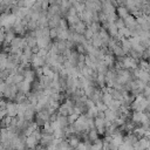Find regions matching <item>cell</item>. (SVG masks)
<instances>
[{
	"label": "cell",
	"mask_w": 150,
	"mask_h": 150,
	"mask_svg": "<svg viewBox=\"0 0 150 150\" xmlns=\"http://www.w3.org/2000/svg\"><path fill=\"white\" fill-rule=\"evenodd\" d=\"M74 129H75V132L76 135H80V134H88V131L90 130L89 129V125H88V118L86 117L84 114L80 115L79 118L76 120V122L73 124Z\"/></svg>",
	"instance_id": "obj_1"
},
{
	"label": "cell",
	"mask_w": 150,
	"mask_h": 150,
	"mask_svg": "<svg viewBox=\"0 0 150 150\" xmlns=\"http://www.w3.org/2000/svg\"><path fill=\"white\" fill-rule=\"evenodd\" d=\"M46 64V59L42 57L41 55L39 54H32V57H30V66L33 69H36V68H41Z\"/></svg>",
	"instance_id": "obj_2"
},
{
	"label": "cell",
	"mask_w": 150,
	"mask_h": 150,
	"mask_svg": "<svg viewBox=\"0 0 150 150\" xmlns=\"http://www.w3.org/2000/svg\"><path fill=\"white\" fill-rule=\"evenodd\" d=\"M122 63H123L124 69H128V70H130V71L134 70V69H136V68H138V63H137L131 56H129V55L123 56Z\"/></svg>",
	"instance_id": "obj_3"
},
{
	"label": "cell",
	"mask_w": 150,
	"mask_h": 150,
	"mask_svg": "<svg viewBox=\"0 0 150 150\" xmlns=\"http://www.w3.org/2000/svg\"><path fill=\"white\" fill-rule=\"evenodd\" d=\"M16 87H18V90L21 91V93H23L25 95H28L32 91V83L28 82V81H26V80H23L19 84H16Z\"/></svg>",
	"instance_id": "obj_4"
},
{
	"label": "cell",
	"mask_w": 150,
	"mask_h": 150,
	"mask_svg": "<svg viewBox=\"0 0 150 150\" xmlns=\"http://www.w3.org/2000/svg\"><path fill=\"white\" fill-rule=\"evenodd\" d=\"M16 103L15 102H12V101H8L7 102V105H6V110H7V116L9 117H16L18 114H16Z\"/></svg>",
	"instance_id": "obj_5"
},
{
	"label": "cell",
	"mask_w": 150,
	"mask_h": 150,
	"mask_svg": "<svg viewBox=\"0 0 150 150\" xmlns=\"http://www.w3.org/2000/svg\"><path fill=\"white\" fill-rule=\"evenodd\" d=\"M123 21H124L125 27H127V28H129L130 30H131V29H135V28H136V26H137L136 18H135V16H132L131 14H129V15H128Z\"/></svg>",
	"instance_id": "obj_6"
},
{
	"label": "cell",
	"mask_w": 150,
	"mask_h": 150,
	"mask_svg": "<svg viewBox=\"0 0 150 150\" xmlns=\"http://www.w3.org/2000/svg\"><path fill=\"white\" fill-rule=\"evenodd\" d=\"M61 19H62V16L60 15V13L53 15V16L48 20V27H49V28H57Z\"/></svg>",
	"instance_id": "obj_7"
},
{
	"label": "cell",
	"mask_w": 150,
	"mask_h": 150,
	"mask_svg": "<svg viewBox=\"0 0 150 150\" xmlns=\"http://www.w3.org/2000/svg\"><path fill=\"white\" fill-rule=\"evenodd\" d=\"M23 79L30 83H33L35 80H36V76H35V73L34 70L29 67V68H26L25 69V73H23Z\"/></svg>",
	"instance_id": "obj_8"
},
{
	"label": "cell",
	"mask_w": 150,
	"mask_h": 150,
	"mask_svg": "<svg viewBox=\"0 0 150 150\" xmlns=\"http://www.w3.org/2000/svg\"><path fill=\"white\" fill-rule=\"evenodd\" d=\"M107 32H108V34H109V36H110L111 39H116V38H117V35H118V29H117L115 22H110V23L108 22Z\"/></svg>",
	"instance_id": "obj_9"
},
{
	"label": "cell",
	"mask_w": 150,
	"mask_h": 150,
	"mask_svg": "<svg viewBox=\"0 0 150 150\" xmlns=\"http://www.w3.org/2000/svg\"><path fill=\"white\" fill-rule=\"evenodd\" d=\"M120 45H121V48H122V50H123V54H124L125 56L129 55V53H130V50H131V46H130L129 40L125 39V38H123V39H121Z\"/></svg>",
	"instance_id": "obj_10"
},
{
	"label": "cell",
	"mask_w": 150,
	"mask_h": 150,
	"mask_svg": "<svg viewBox=\"0 0 150 150\" xmlns=\"http://www.w3.org/2000/svg\"><path fill=\"white\" fill-rule=\"evenodd\" d=\"M118 115H120L118 111H112V110H110V109H107V110L104 111V120L112 123V122L118 117Z\"/></svg>",
	"instance_id": "obj_11"
},
{
	"label": "cell",
	"mask_w": 150,
	"mask_h": 150,
	"mask_svg": "<svg viewBox=\"0 0 150 150\" xmlns=\"http://www.w3.org/2000/svg\"><path fill=\"white\" fill-rule=\"evenodd\" d=\"M74 32L76 33V34H79V35H84V32H86V29H87V26H86V23L83 22V21H79L74 27Z\"/></svg>",
	"instance_id": "obj_12"
},
{
	"label": "cell",
	"mask_w": 150,
	"mask_h": 150,
	"mask_svg": "<svg viewBox=\"0 0 150 150\" xmlns=\"http://www.w3.org/2000/svg\"><path fill=\"white\" fill-rule=\"evenodd\" d=\"M116 14H117V18H120V19H122V20H124L130 13H129V11L124 7V6H120V7H117L116 8Z\"/></svg>",
	"instance_id": "obj_13"
},
{
	"label": "cell",
	"mask_w": 150,
	"mask_h": 150,
	"mask_svg": "<svg viewBox=\"0 0 150 150\" xmlns=\"http://www.w3.org/2000/svg\"><path fill=\"white\" fill-rule=\"evenodd\" d=\"M90 43H91V46H93L94 48H96V49H100V48L103 46V42H102L101 38L98 36V34H95V35L93 36V39L90 40Z\"/></svg>",
	"instance_id": "obj_14"
},
{
	"label": "cell",
	"mask_w": 150,
	"mask_h": 150,
	"mask_svg": "<svg viewBox=\"0 0 150 150\" xmlns=\"http://www.w3.org/2000/svg\"><path fill=\"white\" fill-rule=\"evenodd\" d=\"M87 137H88V141H89L90 143H94L96 139L100 138V136H98L96 129H90V130L88 131V134H87Z\"/></svg>",
	"instance_id": "obj_15"
},
{
	"label": "cell",
	"mask_w": 150,
	"mask_h": 150,
	"mask_svg": "<svg viewBox=\"0 0 150 150\" xmlns=\"http://www.w3.org/2000/svg\"><path fill=\"white\" fill-rule=\"evenodd\" d=\"M67 141H68L69 146H70V148H73V149H75V148L80 144V142H81V141H80V138H79L76 135H71Z\"/></svg>",
	"instance_id": "obj_16"
},
{
	"label": "cell",
	"mask_w": 150,
	"mask_h": 150,
	"mask_svg": "<svg viewBox=\"0 0 150 150\" xmlns=\"http://www.w3.org/2000/svg\"><path fill=\"white\" fill-rule=\"evenodd\" d=\"M96 83L98 84V88L102 89L105 87V74H101V73H97V76H96Z\"/></svg>",
	"instance_id": "obj_17"
},
{
	"label": "cell",
	"mask_w": 150,
	"mask_h": 150,
	"mask_svg": "<svg viewBox=\"0 0 150 150\" xmlns=\"http://www.w3.org/2000/svg\"><path fill=\"white\" fill-rule=\"evenodd\" d=\"M138 80H141L143 83L148 84L149 81H150V75H149V73L141 69V70H139V75H138Z\"/></svg>",
	"instance_id": "obj_18"
},
{
	"label": "cell",
	"mask_w": 150,
	"mask_h": 150,
	"mask_svg": "<svg viewBox=\"0 0 150 150\" xmlns=\"http://www.w3.org/2000/svg\"><path fill=\"white\" fill-rule=\"evenodd\" d=\"M57 122H59L61 129H64V128H67V127L69 125V124H68V120H67V117H64V116L57 115Z\"/></svg>",
	"instance_id": "obj_19"
},
{
	"label": "cell",
	"mask_w": 150,
	"mask_h": 150,
	"mask_svg": "<svg viewBox=\"0 0 150 150\" xmlns=\"http://www.w3.org/2000/svg\"><path fill=\"white\" fill-rule=\"evenodd\" d=\"M107 107H108V104L112 101V96H111V94H109V93H102V100H101Z\"/></svg>",
	"instance_id": "obj_20"
},
{
	"label": "cell",
	"mask_w": 150,
	"mask_h": 150,
	"mask_svg": "<svg viewBox=\"0 0 150 150\" xmlns=\"http://www.w3.org/2000/svg\"><path fill=\"white\" fill-rule=\"evenodd\" d=\"M138 143L141 144V146H142L144 150H146V149L150 148V142H149V138H148V137H142V138H139V139H138Z\"/></svg>",
	"instance_id": "obj_21"
},
{
	"label": "cell",
	"mask_w": 150,
	"mask_h": 150,
	"mask_svg": "<svg viewBox=\"0 0 150 150\" xmlns=\"http://www.w3.org/2000/svg\"><path fill=\"white\" fill-rule=\"evenodd\" d=\"M56 112H57V115H60V116H64V117L68 116V110H67V108H66V105H64L63 103L60 104V107H59V109H57Z\"/></svg>",
	"instance_id": "obj_22"
},
{
	"label": "cell",
	"mask_w": 150,
	"mask_h": 150,
	"mask_svg": "<svg viewBox=\"0 0 150 150\" xmlns=\"http://www.w3.org/2000/svg\"><path fill=\"white\" fill-rule=\"evenodd\" d=\"M59 28H60V29H62V30H68V29H69V26H68V22H67L66 18H62V19L60 20Z\"/></svg>",
	"instance_id": "obj_23"
},
{
	"label": "cell",
	"mask_w": 150,
	"mask_h": 150,
	"mask_svg": "<svg viewBox=\"0 0 150 150\" xmlns=\"http://www.w3.org/2000/svg\"><path fill=\"white\" fill-rule=\"evenodd\" d=\"M55 42H56V45H57V49H59V53L60 54H63V52L66 50V41H56L55 40Z\"/></svg>",
	"instance_id": "obj_24"
},
{
	"label": "cell",
	"mask_w": 150,
	"mask_h": 150,
	"mask_svg": "<svg viewBox=\"0 0 150 150\" xmlns=\"http://www.w3.org/2000/svg\"><path fill=\"white\" fill-rule=\"evenodd\" d=\"M26 39H27V46H29L30 48H33V47L36 46V39L35 38H32V36H29V35L26 34Z\"/></svg>",
	"instance_id": "obj_25"
},
{
	"label": "cell",
	"mask_w": 150,
	"mask_h": 150,
	"mask_svg": "<svg viewBox=\"0 0 150 150\" xmlns=\"http://www.w3.org/2000/svg\"><path fill=\"white\" fill-rule=\"evenodd\" d=\"M32 136L35 138V141L38 142V143H40V141H41V137H42V132H41V129L40 128H38L33 134H32Z\"/></svg>",
	"instance_id": "obj_26"
},
{
	"label": "cell",
	"mask_w": 150,
	"mask_h": 150,
	"mask_svg": "<svg viewBox=\"0 0 150 150\" xmlns=\"http://www.w3.org/2000/svg\"><path fill=\"white\" fill-rule=\"evenodd\" d=\"M25 79H23V75H20V74H15L14 76H13V84H19V83H21L22 81H23Z\"/></svg>",
	"instance_id": "obj_27"
},
{
	"label": "cell",
	"mask_w": 150,
	"mask_h": 150,
	"mask_svg": "<svg viewBox=\"0 0 150 150\" xmlns=\"http://www.w3.org/2000/svg\"><path fill=\"white\" fill-rule=\"evenodd\" d=\"M79 118V115H76V114H71V115H68L67 116V120H68V124L69 125H73L75 122H76V120Z\"/></svg>",
	"instance_id": "obj_28"
},
{
	"label": "cell",
	"mask_w": 150,
	"mask_h": 150,
	"mask_svg": "<svg viewBox=\"0 0 150 150\" xmlns=\"http://www.w3.org/2000/svg\"><path fill=\"white\" fill-rule=\"evenodd\" d=\"M56 38H57V29L56 28H49V39L52 41H54V40H56Z\"/></svg>",
	"instance_id": "obj_29"
},
{
	"label": "cell",
	"mask_w": 150,
	"mask_h": 150,
	"mask_svg": "<svg viewBox=\"0 0 150 150\" xmlns=\"http://www.w3.org/2000/svg\"><path fill=\"white\" fill-rule=\"evenodd\" d=\"M83 36H84V39H86L87 41H90V40L93 39V36H94V33L91 32V29H90V28H88V27H87V29H86V32H84V35H83Z\"/></svg>",
	"instance_id": "obj_30"
},
{
	"label": "cell",
	"mask_w": 150,
	"mask_h": 150,
	"mask_svg": "<svg viewBox=\"0 0 150 150\" xmlns=\"http://www.w3.org/2000/svg\"><path fill=\"white\" fill-rule=\"evenodd\" d=\"M95 105H96V108H97V110L98 111H105L107 109H108V107L102 102V101H100V102H97V103H95Z\"/></svg>",
	"instance_id": "obj_31"
},
{
	"label": "cell",
	"mask_w": 150,
	"mask_h": 150,
	"mask_svg": "<svg viewBox=\"0 0 150 150\" xmlns=\"http://www.w3.org/2000/svg\"><path fill=\"white\" fill-rule=\"evenodd\" d=\"M115 25H116L117 29H122V28H124V27H125V25H124V21H123L122 19H120V18H117V19H116V21H115Z\"/></svg>",
	"instance_id": "obj_32"
},
{
	"label": "cell",
	"mask_w": 150,
	"mask_h": 150,
	"mask_svg": "<svg viewBox=\"0 0 150 150\" xmlns=\"http://www.w3.org/2000/svg\"><path fill=\"white\" fill-rule=\"evenodd\" d=\"M75 50L77 52V54H84V55H87V53H86V48H84L83 45H76Z\"/></svg>",
	"instance_id": "obj_33"
},
{
	"label": "cell",
	"mask_w": 150,
	"mask_h": 150,
	"mask_svg": "<svg viewBox=\"0 0 150 150\" xmlns=\"http://www.w3.org/2000/svg\"><path fill=\"white\" fill-rule=\"evenodd\" d=\"M5 36H6V30H5L2 27H0V46L4 45V42H5Z\"/></svg>",
	"instance_id": "obj_34"
},
{
	"label": "cell",
	"mask_w": 150,
	"mask_h": 150,
	"mask_svg": "<svg viewBox=\"0 0 150 150\" xmlns=\"http://www.w3.org/2000/svg\"><path fill=\"white\" fill-rule=\"evenodd\" d=\"M95 107V103L90 100V98H87V101H86V109L88 110V109H91V108H94ZM86 110V111H87Z\"/></svg>",
	"instance_id": "obj_35"
},
{
	"label": "cell",
	"mask_w": 150,
	"mask_h": 150,
	"mask_svg": "<svg viewBox=\"0 0 150 150\" xmlns=\"http://www.w3.org/2000/svg\"><path fill=\"white\" fill-rule=\"evenodd\" d=\"M48 8H49V1H42L41 2V9L45 11V12H47Z\"/></svg>",
	"instance_id": "obj_36"
},
{
	"label": "cell",
	"mask_w": 150,
	"mask_h": 150,
	"mask_svg": "<svg viewBox=\"0 0 150 150\" xmlns=\"http://www.w3.org/2000/svg\"><path fill=\"white\" fill-rule=\"evenodd\" d=\"M74 150H87V145H86L84 142H80V144H79Z\"/></svg>",
	"instance_id": "obj_37"
},
{
	"label": "cell",
	"mask_w": 150,
	"mask_h": 150,
	"mask_svg": "<svg viewBox=\"0 0 150 150\" xmlns=\"http://www.w3.org/2000/svg\"><path fill=\"white\" fill-rule=\"evenodd\" d=\"M6 105H7L6 98H0V109H6Z\"/></svg>",
	"instance_id": "obj_38"
},
{
	"label": "cell",
	"mask_w": 150,
	"mask_h": 150,
	"mask_svg": "<svg viewBox=\"0 0 150 150\" xmlns=\"http://www.w3.org/2000/svg\"><path fill=\"white\" fill-rule=\"evenodd\" d=\"M7 116V110L6 109H0V121L4 120Z\"/></svg>",
	"instance_id": "obj_39"
},
{
	"label": "cell",
	"mask_w": 150,
	"mask_h": 150,
	"mask_svg": "<svg viewBox=\"0 0 150 150\" xmlns=\"http://www.w3.org/2000/svg\"><path fill=\"white\" fill-rule=\"evenodd\" d=\"M57 120V112H54L49 116V122H55Z\"/></svg>",
	"instance_id": "obj_40"
},
{
	"label": "cell",
	"mask_w": 150,
	"mask_h": 150,
	"mask_svg": "<svg viewBox=\"0 0 150 150\" xmlns=\"http://www.w3.org/2000/svg\"><path fill=\"white\" fill-rule=\"evenodd\" d=\"M84 59H86V55H84V54H79V56H77V62H84Z\"/></svg>",
	"instance_id": "obj_41"
},
{
	"label": "cell",
	"mask_w": 150,
	"mask_h": 150,
	"mask_svg": "<svg viewBox=\"0 0 150 150\" xmlns=\"http://www.w3.org/2000/svg\"><path fill=\"white\" fill-rule=\"evenodd\" d=\"M96 117H97V118H101V120H104V112H103V111H98Z\"/></svg>",
	"instance_id": "obj_42"
},
{
	"label": "cell",
	"mask_w": 150,
	"mask_h": 150,
	"mask_svg": "<svg viewBox=\"0 0 150 150\" xmlns=\"http://www.w3.org/2000/svg\"><path fill=\"white\" fill-rule=\"evenodd\" d=\"M39 50H40V49H39V47H38V46H35V47H33V48H32V54H38V53H39Z\"/></svg>",
	"instance_id": "obj_43"
},
{
	"label": "cell",
	"mask_w": 150,
	"mask_h": 150,
	"mask_svg": "<svg viewBox=\"0 0 150 150\" xmlns=\"http://www.w3.org/2000/svg\"><path fill=\"white\" fill-rule=\"evenodd\" d=\"M148 73H149V75H150V69H149V70H148Z\"/></svg>",
	"instance_id": "obj_44"
},
{
	"label": "cell",
	"mask_w": 150,
	"mask_h": 150,
	"mask_svg": "<svg viewBox=\"0 0 150 150\" xmlns=\"http://www.w3.org/2000/svg\"><path fill=\"white\" fill-rule=\"evenodd\" d=\"M8 150H15V149H8Z\"/></svg>",
	"instance_id": "obj_45"
},
{
	"label": "cell",
	"mask_w": 150,
	"mask_h": 150,
	"mask_svg": "<svg viewBox=\"0 0 150 150\" xmlns=\"http://www.w3.org/2000/svg\"><path fill=\"white\" fill-rule=\"evenodd\" d=\"M146 150H150V148H149V149H146Z\"/></svg>",
	"instance_id": "obj_46"
},
{
	"label": "cell",
	"mask_w": 150,
	"mask_h": 150,
	"mask_svg": "<svg viewBox=\"0 0 150 150\" xmlns=\"http://www.w3.org/2000/svg\"><path fill=\"white\" fill-rule=\"evenodd\" d=\"M149 142H150V137H149Z\"/></svg>",
	"instance_id": "obj_47"
},
{
	"label": "cell",
	"mask_w": 150,
	"mask_h": 150,
	"mask_svg": "<svg viewBox=\"0 0 150 150\" xmlns=\"http://www.w3.org/2000/svg\"><path fill=\"white\" fill-rule=\"evenodd\" d=\"M0 98H2V97H0Z\"/></svg>",
	"instance_id": "obj_48"
},
{
	"label": "cell",
	"mask_w": 150,
	"mask_h": 150,
	"mask_svg": "<svg viewBox=\"0 0 150 150\" xmlns=\"http://www.w3.org/2000/svg\"><path fill=\"white\" fill-rule=\"evenodd\" d=\"M0 145H1V143H0Z\"/></svg>",
	"instance_id": "obj_49"
}]
</instances>
